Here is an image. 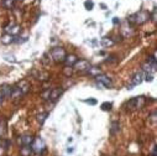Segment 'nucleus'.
Returning <instances> with one entry per match:
<instances>
[{"label": "nucleus", "mask_w": 157, "mask_h": 156, "mask_svg": "<svg viewBox=\"0 0 157 156\" xmlns=\"http://www.w3.org/2000/svg\"><path fill=\"white\" fill-rule=\"evenodd\" d=\"M85 103L92 104V105H95V104H96V100H95V99H87V100H85Z\"/></svg>", "instance_id": "24"}, {"label": "nucleus", "mask_w": 157, "mask_h": 156, "mask_svg": "<svg viewBox=\"0 0 157 156\" xmlns=\"http://www.w3.org/2000/svg\"><path fill=\"white\" fill-rule=\"evenodd\" d=\"M150 118H151V120H152V123H154V124H155V123H156V112H154V113H152Z\"/></svg>", "instance_id": "25"}, {"label": "nucleus", "mask_w": 157, "mask_h": 156, "mask_svg": "<svg viewBox=\"0 0 157 156\" xmlns=\"http://www.w3.org/2000/svg\"><path fill=\"white\" fill-rule=\"evenodd\" d=\"M84 8L87 9V10H93V8H94L93 1H90V0H87V1L84 3Z\"/></svg>", "instance_id": "20"}, {"label": "nucleus", "mask_w": 157, "mask_h": 156, "mask_svg": "<svg viewBox=\"0 0 157 156\" xmlns=\"http://www.w3.org/2000/svg\"><path fill=\"white\" fill-rule=\"evenodd\" d=\"M64 75H66V76H71L72 75V72H73V70H72V67H66V68H64Z\"/></svg>", "instance_id": "22"}, {"label": "nucleus", "mask_w": 157, "mask_h": 156, "mask_svg": "<svg viewBox=\"0 0 157 156\" xmlns=\"http://www.w3.org/2000/svg\"><path fill=\"white\" fill-rule=\"evenodd\" d=\"M150 17H152V21L156 22V9H154V11H152V15L150 14Z\"/></svg>", "instance_id": "23"}, {"label": "nucleus", "mask_w": 157, "mask_h": 156, "mask_svg": "<svg viewBox=\"0 0 157 156\" xmlns=\"http://www.w3.org/2000/svg\"><path fill=\"white\" fill-rule=\"evenodd\" d=\"M89 67H90V63L87 61V59H78V61L74 63V68L77 71H79V72L87 71Z\"/></svg>", "instance_id": "6"}, {"label": "nucleus", "mask_w": 157, "mask_h": 156, "mask_svg": "<svg viewBox=\"0 0 157 156\" xmlns=\"http://www.w3.org/2000/svg\"><path fill=\"white\" fill-rule=\"evenodd\" d=\"M62 94V89L61 88H54V89H51L50 92V95H48V99L50 100H57L58 97Z\"/></svg>", "instance_id": "9"}, {"label": "nucleus", "mask_w": 157, "mask_h": 156, "mask_svg": "<svg viewBox=\"0 0 157 156\" xmlns=\"http://www.w3.org/2000/svg\"><path fill=\"white\" fill-rule=\"evenodd\" d=\"M34 141V137H32L31 135H24L21 137V143H22V145L24 146H27V145H31V143Z\"/></svg>", "instance_id": "16"}, {"label": "nucleus", "mask_w": 157, "mask_h": 156, "mask_svg": "<svg viewBox=\"0 0 157 156\" xmlns=\"http://www.w3.org/2000/svg\"><path fill=\"white\" fill-rule=\"evenodd\" d=\"M121 32H123V35L125 36V37H129V36L132 34V29H131V26H129V22L127 21L124 22V27H123Z\"/></svg>", "instance_id": "12"}, {"label": "nucleus", "mask_w": 157, "mask_h": 156, "mask_svg": "<svg viewBox=\"0 0 157 156\" xmlns=\"http://www.w3.org/2000/svg\"><path fill=\"white\" fill-rule=\"evenodd\" d=\"M22 155H29L30 153H31V148H30V145H27V146H24L22 148Z\"/></svg>", "instance_id": "21"}, {"label": "nucleus", "mask_w": 157, "mask_h": 156, "mask_svg": "<svg viewBox=\"0 0 157 156\" xmlns=\"http://www.w3.org/2000/svg\"><path fill=\"white\" fill-rule=\"evenodd\" d=\"M113 24L114 25H119L120 24V19H118V17H114V19H113Z\"/></svg>", "instance_id": "26"}, {"label": "nucleus", "mask_w": 157, "mask_h": 156, "mask_svg": "<svg viewBox=\"0 0 157 156\" xmlns=\"http://www.w3.org/2000/svg\"><path fill=\"white\" fill-rule=\"evenodd\" d=\"M4 31H5V34H9V35H12L15 36L20 32V26L14 24V22H11V24H9L5 26V29H4Z\"/></svg>", "instance_id": "5"}, {"label": "nucleus", "mask_w": 157, "mask_h": 156, "mask_svg": "<svg viewBox=\"0 0 157 156\" xmlns=\"http://www.w3.org/2000/svg\"><path fill=\"white\" fill-rule=\"evenodd\" d=\"M145 97H136L131 100L127 102V105H129V109H141L142 107L145 105Z\"/></svg>", "instance_id": "3"}, {"label": "nucleus", "mask_w": 157, "mask_h": 156, "mask_svg": "<svg viewBox=\"0 0 157 156\" xmlns=\"http://www.w3.org/2000/svg\"><path fill=\"white\" fill-rule=\"evenodd\" d=\"M87 72H88V75H89V76L94 77V78H95L96 76H98V75H100V73H101L99 67H92V66L88 68V70H87Z\"/></svg>", "instance_id": "13"}, {"label": "nucleus", "mask_w": 157, "mask_h": 156, "mask_svg": "<svg viewBox=\"0 0 157 156\" xmlns=\"http://www.w3.org/2000/svg\"><path fill=\"white\" fill-rule=\"evenodd\" d=\"M66 56H67V53L64 51V48H62V47H54L51 51V57L56 62H64Z\"/></svg>", "instance_id": "2"}, {"label": "nucleus", "mask_w": 157, "mask_h": 156, "mask_svg": "<svg viewBox=\"0 0 157 156\" xmlns=\"http://www.w3.org/2000/svg\"><path fill=\"white\" fill-rule=\"evenodd\" d=\"M100 43L103 47H110V46H113L115 42H114V40L110 39V37H103L100 41Z\"/></svg>", "instance_id": "15"}, {"label": "nucleus", "mask_w": 157, "mask_h": 156, "mask_svg": "<svg viewBox=\"0 0 157 156\" xmlns=\"http://www.w3.org/2000/svg\"><path fill=\"white\" fill-rule=\"evenodd\" d=\"M149 19H150V14L147 11H138L136 14H134V15H131L126 21L129 24L142 25V24H145L146 21H149Z\"/></svg>", "instance_id": "1"}, {"label": "nucleus", "mask_w": 157, "mask_h": 156, "mask_svg": "<svg viewBox=\"0 0 157 156\" xmlns=\"http://www.w3.org/2000/svg\"><path fill=\"white\" fill-rule=\"evenodd\" d=\"M146 81H147V82L152 81V76H151V75H147V76H146Z\"/></svg>", "instance_id": "27"}, {"label": "nucleus", "mask_w": 157, "mask_h": 156, "mask_svg": "<svg viewBox=\"0 0 157 156\" xmlns=\"http://www.w3.org/2000/svg\"><path fill=\"white\" fill-rule=\"evenodd\" d=\"M48 117V113L46 112V113H42V114H40V115L37 117V120H39V123L40 124H43L45 123V120H46V118Z\"/></svg>", "instance_id": "19"}, {"label": "nucleus", "mask_w": 157, "mask_h": 156, "mask_svg": "<svg viewBox=\"0 0 157 156\" xmlns=\"http://www.w3.org/2000/svg\"><path fill=\"white\" fill-rule=\"evenodd\" d=\"M95 79H96V84L99 87H110L112 86V79H110L108 76L101 75V73L95 77Z\"/></svg>", "instance_id": "4"}, {"label": "nucleus", "mask_w": 157, "mask_h": 156, "mask_svg": "<svg viewBox=\"0 0 157 156\" xmlns=\"http://www.w3.org/2000/svg\"><path fill=\"white\" fill-rule=\"evenodd\" d=\"M14 37H15V36L9 35V34H4L1 37H0V41H1V43H4V45H9V43L14 42Z\"/></svg>", "instance_id": "11"}, {"label": "nucleus", "mask_w": 157, "mask_h": 156, "mask_svg": "<svg viewBox=\"0 0 157 156\" xmlns=\"http://www.w3.org/2000/svg\"><path fill=\"white\" fill-rule=\"evenodd\" d=\"M142 81H144V73H142V72H137L136 75L132 77V79H131V87L138 86Z\"/></svg>", "instance_id": "8"}, {"label": "nucleus", "mask_w": 157, "mask_h": 156, "mask_svg": "<svg viewBox=\"0 0 157 156\" xmlns=\"http://www.w3.org/2000/svg\"><path fill=\"white\" fill-rule=\"evenodd\" d=\"M112 107H113V104L110 103V102H105V103H103V104L100 105V108L103 109L104 112H109L110 109H112Z\"/></svg>", "instance_id": "18"}, {"label": "nucleus", "mask_w": 157, "mask_h": 156, "mask_svg": "<svg viewBox=\"0 0 157 156\" xmlns=\"http://www.w3.org/2000/svg\"><path fill=\"white\" fill-rule=\"evenodd\" d=\"M119 131H120V124L118 121H113L112 123V126H110V134H112V135H116Z\"/></svg>", "instance_id": "14"}, {"label": "nucleus", "mask_w": 157, "mask_h": 156, "mask_svg": "<svg viewBox=\"0 0 157 156\" xmlns=\"http://www.w3.org/2000/svg\"><path fill=\"white\" fill-rule=\"evenodd\" d=\"M11 90H12V88H11L10 86H3V87H1V89H0V92H1V93L4 94V97H5V98L10 97Z\"/></svg>", "instance_id": "17"}, {"label": "nucleus", "mask_w": 157, "mask_h": 156, "mask_svg": "<svg viewBox=\"0 0 157 156\" xmlns=\"http://www.w3.org/2000/svg\"><path fill=\"white\" fill-rule=\"evenodd\" d=\"M3 134V125H1V123H0V135Z\"/></svg>", "instance_id": "28"}, {"label": "nucleus", "mask_w": 157, "mask_h": 156, "mask_svg": "<svg viewBox=\"0 0 157 156\" xmlns=\"http://www.w3.org/2000/svg\"><path fill=\"white\" fill-rule=\"evenodd\" d=\"M78 61L77 56H74V55H69V56H66V58H64V63L68 66V67H72L74 66V63Z\"/></svg>", "instance_id": "10"}, {"label": "nucleus", "mask_w": 157, "mask_h": 156, "mask_svg": "<svg viewBox=\"0 0 157 156\" xmlns=\"http://www.w3.org/2000/svg\"><path fill=\"white\" fill-rule=\"evenodd\" d=\"M43 149H45V143H43V140L41 139V137H37V139H36L35 141H32V148H31V150H34L35 153L40 154Z\"/></svg>", "instance_id": "7"}]
</instances>
